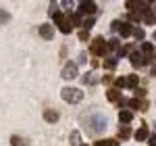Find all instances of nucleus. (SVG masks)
I'll use <instances>...</instances> for the list:
<instances>
[{
  "mask_svg": "<svg viewBox=\"0 0 156 146\" xmlns=\"http://www.w3.org/2000/svg\"><path fill=\"white\" fill-rule=\"evenodd\" d=\"M131 36H135L137 40H144V38H146V34H144V29H137V27H135V29L131 31Z\"/></svg>",
  "mask_w": 156,
  "mask_h": 146,
  "instance_id": "obj_26",
  "label": "nucleus"
},
{
  "mask_svg": "<svg viewBox=\"0 0 156 146\" xmlns=\"http://www.w3.org/2000/svg\"><path fill=\"white\" fill-rule=\"evenodd\" d=\"M140 48H142V57H144V61H146V63H150L152 59H154V50H156V48L152 46V44H150V42H144Z\"/></svg>",
  "mask_w": 156,
  "mask_h": 146,
  "instance_id": "obj_5",
  "label": "nucleus"
},
{
  "mask_svg": "<svg viewBox=\"0 0 156 146\" xmlns=\"http://www.w3.org/2000/svg\"><path fill=\"white\" fill-rule=\"evenodd\" d=\"M90 123H92V132H102L106 127V119L102 115H96L94 119H90Z\"/></svg>",
  "mask_w": 156,
  "mask_h": 146,
  "instance_id": "obj_6",
  "label": "nucleus"
},
{
  "mask_svg": "<svg viewBox=\"0 0 156 146\" xmlns=\"http://www.w3.org/2000/svg\"><path fill=\"white\" fill-rule=\"evenodd\" d=\"M92 54L94 57H102V54H106L108 52V46H106V42H104V38H94L92 40Z\"/></svg>",
  "mask_w": 156,
  "mask_h": 146,
  "instance_id": "obj_2",
  "label": "nucleus"
},
{
  "mask_svg": "<svg viewBox=\"0 0 156 146\" xmlns=\"http://www.w3.org/2000/svg\"><path fill=\"white\" fill-rule=\"evenodd\" d=\"M142 19H144V21H146L148 25H154V21H156V15H154L152 11H150V9H148V11H144V13H142Z\"/></svg>",
  "mask_w": 156,
  "mask_h": 146,
  "instance_id": "obj_11",
  "label": "nucleus"
},
{
  "mask_svg": "<svg viewBox=\"0 0 156 146\" xmlns=\"http://www.w3.org/2000/svg\"><path fill=\"white\" fill-rule=\"evenodd\" d=\"M115 88H117V90H123V88H127V82H125V77H117V79H115Z\"/></svg>",
  "mask_w": 156,
  "mask_h": 146,
  "instance_id": "obj_21",
  "label": "nucleus"
},
{
  "mask_svg": "<svg viewBox=\"0 0 156 146\" xmlns=\"http://www.w3.org/2000/svg\"><path fill=\"white\" fill-rule=\"evenodd\" d=\"M11 144L12 146H29V142L25 138H19V136H12L11 138Z\"/></svg>",
  "mask_w": 156,
  "mask_h": 146,
  "instance_id": "obj_15",
  "label": "nucleus"
},
{
  "mask_svg": "<svg viewBox=\"0 0 156 146\" xmlns=\"http://www.w3.org/2000/svg\"><path fill=\"white\" fill-rule=\"evenodd\" d=\"M40 36L44 38V40H52V38H54V29H52V25H50V23L40 25Z\"/></svg>",
  "mask_w": 156,
  "mask_h": 146,
  "instance_id": "obj_8",
  "label": "nucleus"
},
{
  "mask_svg": "<svg viewBox=\"0 0 156 146\" xmlns=\"http://www.w3.org/2000/svg\"><path fill=\"white\" fill-rule=\"evenodd\" d=\"M125 82H127V88H137L140 77H137V75H129V77H125Z\"/></svg>",
  "mask_w": 156,
  "mask_h": 146,
  "instance_id": "obj_16",
  "label": "nucleus"
},
{
  "mask_svg": "<svg viewBox=\"0 0 156 146\" xmlns=\"http://www.w3.org/2000/svg\"><path fill=\"white\" fill-rule=\"evenodd\" d=\"M106 46H108V48H112V50H117V48H119V40H117V38H115V40H110Z\"/></svg>",
  "mask_w": 156,
  "mask_h": 146,
  "instance_id": "obj_28",
  "label": "nucleus"
},
{
  "mask_svg": "<svg viewBox=\"0 0 156 146\" xmlns=\"http://www.w3.org/2000/svg\"><path fill=\"white\" fill-rule=\"evenodd\" d=\"M135 6H137V0H127V9H129V11H133Z\"/></svg>",
  "mask_w": 156,
  "mask_h": 146,
  "instance_id": "obj_30",
  "label": "nucleus"
},
{
  "mask_svg": "<svg viewBox=\"0 0 156 146\" xmlns=\"http://www.w3.org/2000/svg\"><path fill=\"white\" fill-rule=\"evenodd\" d=\"M94 23H96V17H90V19H85V21H81V25H83V29H90V27H94Z\"/></svg>",
  "mask_w": 156,
  "mask_h": 146,
  "instance_id": "obj_23",
  "label": "nucleus"
},
{
  "mask_svg": "<svg viewBox=\"0 0 156 146\" xmlns=\"http://www.w3.org/2000/svg\"><path fill=\"white\" fill-rule=\"evenodd\" d=\"M131 31H133V27H131L129 23H121V27H119V34H121L123 38H129V36H131Z\"/></svg>",
  "mask_w": 156,
  "mask_h": 146,
  "instance_id": "obj_12",
  "label": "nucleus"
},
{
  "mask_svg": "<svg viewBox=\"0 0 156 146\" xmlns=\"http://www.w3.org/2000/svg\"><path fill=\"white\" fill-rule=\"evenodd\" d=\"M148 138V130L146 127H140L137 132H135V140H146Z\"/></svg>",
  "mask_w": 156,
  "mask_h": 146,
  "instance_id": "obj_19",
  "label": "nucleus"
},
{
  "mask_svg": "<svg viewBox=\"0 0 156 146\" xmlns=\"http://www.w3.org/2000/svg\"><path fill=\"white\" fill-rule=\"evenodd\" d=\"M119 138H121V140H127V138H131V130L127 127V123H123V127L119 130Z\"/></svg>",
  "mask_w": 156,
  "mask_h": 146,
  "instance_id": "obj_14",
  "label": "nucleus"
},
{
  "mask_svg": "<svg viewBox=\"0 0 156 146\" xmlns=\"http://www.w3.org/2000/svg\"><path fill=\"white\" fill-rule=\"evenodd\" d=\"M71 21H69V19H65V21H62V23H58V29L60 31H62V34H69V31H71Z\"/></svg>",
  "mask_w": 156,
  "mask_h": 146,
  "instance_id": "obj_18",
  "label": "nucleus"
},
{
  "mask_svg": "<svg viewBox=\"0 0 156 146\" xmlns=\"http://www.w3.org/2000/svg\"><path fill=\"white\" fill-rule=\"evenodd\" d=\"M11 21V15L4 11V9H0V25H4V23H9Z\"/></svg>",
  "mask_w": 156,
  "mask_h": 146,
  "instance_id": "obj_20",
  "label": "nucleus"
},
{
  "mask_svg": "<svg viewBox=\"0 0 156 146\" xmlns=\"http://www.w3.org/2000/svg\"><path fill=\"white\" fill-rule=\"evenodd\" d=\"M96 146H119V142L117 140H100V142H96Z\"/></svg>",
  "mask_w": 156,
  "mask_h": 146,
  "instance_id": "obj_22",
  "label": "nucleus"
},
{
  "mask_svg": "<svg viewBox=\"0 0 156 146\" xmlns=\"http://www.w3.org/2000/svg\"><path fill=\"white\" fill-rule=\"evenodd\" d=\"M115 31H119V27H121V21H112V25H110Z\"/></svg>",
  "mask_w": 156,
  "mask_h": 146,
  "instance_id": "obj_34",
  "label": "nucleus"
},
{
  "mask_svg": "<svg viewBox=\"0 0 156 146\" xmlns=\"http://www.w3.org/2000/svg\"><path fill=\"white\" fill-rule=\"evenodd\" d=\"M90 38V29H81L79 31V40H87Z\"/></svg>",
  "mask_w": 156,
  "mask_h": 146,
  "instance_id": "obj_29",
  "label": "nucleus"
},
{
  "mask_svg": "<svg viewBox=\"0 0 156 146\" xmlns=\"http://www.w3.org/2000/svg\"><path fill=\"white\" fill-rule=\"evenodd\" d=\"M71 140H73V146H81V140H79V132H73Z\"/></svg>",
  "mask_w": 156,
  "mask_h": 146,
  "instance_id": "obj_27",
  "label": "nucleus"
},
{
  "mask_svg": "<svg viewBox=\"0 0 156 146\" xmlns=\"http://www.w3.org/2000/svg\"><path fill=\"white\" fill-rule=\"evenodd\" d=\"M119 121L121 123H131L133 121V113H131V111H127V109L121 111V113H119Z\"/></svg>",
  "mask_w": 156,
  "mask_h": 146,
  "instance_id": "obj_10",
  "label": "nucleus"
},
{
  "mask_svg": "<svg viewBox=\"0 0 156 146\" xmlns=\"http://www.w3.org/2000/svg\"><path fill=\"white\" fill-rule=\"evenodd\" d=\"M144 94H146L144 90H137V88H135V96H140V98H142V96H144Z\"/></svg>",
  "mask_w": 156,
  "mask_h": 146,
  "instance_id": "obj_35",
  "label": "nucleus"
},
{
  "mask_svg": "<svg viewBox=\"0 0 156 146\" xmlns=\"http://www.w3.org/2000/svg\"><path fill=\"white\" fill-rule=\"evenodd\" d=\"M58 111H52V109H48V111H44V119H46V121L48 123H56L58 121Z\"/></svg>",
  "mask_w": 156,
  "mask_h": 146,
  "instance_id": "obj_9",
  "label": "nucleus"
},
{
  "mask_svg": "<svg viewBox=\"0 0 156 146\" xmlns=\"http://www.w3.org/2000/svg\"><path fill=\"white\" fill-rule=\"evenodd\" d=\"M104 67H106V69H110V71H112V69H115V67H117V59H104Z\"/></svg>",
  "mask_w": 156,
  "mask_h": 146,
  "instance_id": "obj_24",
  "label": "nucleus"
},
{
  "mask_svg": "<svg viewBox=\"0 0 156 146\" xmlns=\"http://www.w3.org/2000/svg\"><path fill=\"white\" fill-rule=\"evenodd\" d=\"M69 21H71L73 27H79L81 21H83V19H81V13H73V15H69Z\"/></svg>",
  "mask_w": 156,
  "mask_h": 146,
  "instance_id": "obj_13",
  "label": "nucleus"
},
{
  "mask_svg": "<svg viewBox=\"0 0 156 146\" xmlns=\"http://www.w3.org/2000/svg\"><path fill=\"white\" fill-rule=\"evenodd\" d=\"M146 140H148V142H150V146H156V134H154V136H148V138H146Z\"/></svg>",
  "mask_w": 156,
  "mask_h": 146,
  "instance_id": "obj_33",
  "label": "nucleus"
},
{
  "mask_svg": "<svg viewBox=\"0 0 156 146\" xmlns=\"http://www.w3.org/2000/svg\"><path fill=\"white\" fill-rule=\"evenodd\" d=\"M112 79H115L112 75H104V77H102V84H112Z\"/></svg>",
  "mask_w": 156,
  "mask_h": 146,
  "instance_id": "obj_31",
  "label": "nucleus"
},
{
  "mask_svg": "<svg viewBox=\"0 0 156 146\" xmlns=\"http://www.w3.org/2000/svg\"><path fill=\"white\" fill-rule=\"evenodd\" d=\"M73 77H77V63L69 61L62 69V79H73Z\"/></svg>",
  "mask_w": 156,
  "mask_h": 146,
  "instance_id": "obj_4",
  "label": "nucleus"
},
{
  "mask_svg": "<svg viewBox=\"0 0 156 146\" xmlns=\"http://www.w3.org/2000/svg\"><path fill=\"white\" fill-rule=\"evenodd\" d=\"M154 38H156V31H154Z\"/></svg>",
  "mask_w": 156,
  "mask_h": 146,
  "instance_id": "obj_36",
  "label": "nucleus"
},
{
  "mask_svg": "<svg viewBox=\"0 0 156 146\" xmlns=\"http://www.w3.org/2000/svg\"><path fill=\"white\" fill-rule=\"evenodd\" d=\"M62 4H65L67 11H71V9H73V0H62Z\"/></svg>",
  "mask_w": 156,
  "mask_h": 146,
  "instance_id": "obj_32",
  "label": "nucleus"
},
{
  "mask_svg": "<svg viewBox=\"0 0 156 146\" xmlns=\"http://www.w3.org/2000/svg\"><path fill=\"white\" fill-rule=\"evenodd\" d=\"M129 21H133V23H137V21H142V13H140V11L131 13V15H129Z\"/></svg>",
  "mask_w": 156,
  "mask_h": 146,
  "instance_id": "obj_25",
  "label": "nucleus"
},
{
  "mask_svg": "<svg viewBox=\"0 0 156 146\" xmlns=\"http://www.w3.org/2000/svg\"><path fill=\"white\" fill-rule=\"evenodd\" d=\"M127 57H129V61L135 69H140V67H144L148 63L144 61V57H142V52H137V50H133V46H129V52H127Z\"/></svg>",
  "mask_w": 156,
  "mask_h": 146,
  "instance_id": "obj_3",
  "label": "nucleus"
},
{
  "mask_svg": "<svg viewBox=\"0 0 156 146\" xmlns=\"http://www.w3.org/2000/svg\"><path fill=\"white\" fill-rule=\"evenodd\" d=\"M79 13H81V15H94V13H96V4H94L92 0H83V2L79 4Z\"/></svg>",
  "mask_w": 156,
  "mask_h": 146,
  "instance_id": "obj_7",
  "label": "nucleus"
},
{
  "mask_svg": "<svg viewBox=\"0 0 156 146\" xmlns=\"http://www.w3.org/2000/svg\"><path fill=\"white\" fill-rule=\"evenodd\" d=\"M108 100H110V102H117V100H119V90H117V88H110V90H108Z\"/></svg>",
  "mask_w": 156,
  "mask_h": 146,
  "instance_id": "obj_17",
  "label": "nucleus"
},
{
  "mask_svg": "<svg viewBox=\"0 0 156 146\" xmlns=\"http://www.w3.org/2000/svg\"><path fill=\"white\" fill-rule=\"evenodd\" d=\"M60 96H62V100H65V102H69V104H77V102H81L83 92H81L79 88H62Z\"/></svg>",
  "mask_w": 156,
  "mask_h": 146,
  "instance_id": "obj_1",
  "label": "nucleus"
}]
</instances>
